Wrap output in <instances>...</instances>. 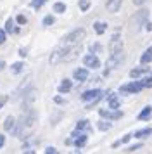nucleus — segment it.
<instances>
[{
	"mask_svg": "<svg viewBox=\"0 0 152 154\" xmlns=\"http://www.w3.org/2000/svg\"><path fill=\"white\" fill-rule=\"evenodd\" d=\"M14 123H16V119H14V116H7L5 121H4V130L5 132H9V130H12Z\"/></svg>",
	"mask_w": 152,
	"mask_h": 154,
	"instance_id": "obj_18",
	"label": "nucleus"
},
{
	"mask_svg": "<svg viewBox=\"0 0 152 154\" xmlns=\"http://www.w3.org/2000/svg\"><path fill=\"white\" fill-rule=\"evenodd\" d=\"M97 128L102 130V132H105V130H109L111 128V123L109 121H99V123H97Z\"/></svg>",
	"mask_w": 152,
	"mask_h": 154,
	"instance_id": "obj_26",
	"label": "nucleus"
},
{
	"mask_svg": "<svg viewBox=\"0 0 152 154\" xmlns=\"http://www.w3.org/2000/svg\"><path fill=\"white\" fill-rule=\"evenodd\" d=\"M83 64H85L87 68H92V69L100 68V61H99V57H97L95 54H87V56L83 57Z\"/></svg>",
	"mask_w": 152,
	"mask_h": 154,
	"instance_id": "obj_7",
	"label": "nucleus"
},
{
	"mask_svg": "<svg viewBox=\"0 0 152 154\" xmlns=\"http://www.w3.org/2000/svg\"><path fill=\"white\" fill-rule=\"evenodd\" d=\"M131 2H133L135 5H144V4L147 2V0H131Z\"/></svg>",
	"mask_w": 152,
	"mask_h": 154,
	"instance_id": "obj_36",
	"label": "nucleus"
},
{
	"mask_svg": "<svg viewBox=\"0 0 152 154\" xmlns=\"http://www.w3.org/2000/svg\"><path fill=\"white\" fill-rule=\"evenodd\" d=\"M4 68H5V63H4V61H0V71H4Z\"/></svg>",
	"mask_w": 152,
	"mask_h": 154,
	"instance_id": "obj_40",
	"label": "nucleus"
},
{
	"mask_svg": "<svg viewBox=\"0 0 152 154\" xmlns=\"http://www.w3.org/2000/svg\"><path fill=\"white\" fill-rule=\"evenodd\" d=\"M7 31V33H14V19L12 17H9L5 21V28H4Z\"/></svg>",
	"mask_w": 152,
	"mask_h": 154,
	"instance_id": "obj_23",
	"label": "nucleus"
},
{
	"mask_svg": "<svg viewBox=\"0 0 152 154\" xmlns=\"http://www.w3.org/2000/svg\"><path fill=\"white\" fill-rule=\"evenodd\" d=\"M5 144V135H0V147H4Z\"/></svg>",
	"mask_w": 152,
	"mask_h": 154,
	"instance_id": "obj_38",
	"label": "nucleus"
},
{
	"mask_svg": "<svg viewBox=\"0 0 152 154\" xmlns=\"http://www.w3.org/2000/svg\"><path fill=\"white\" fill-rule=\"evenodd\" d=\"M147 17H149V11H147V9L138 11L137 14L131 17V29H133V31H138V29L147 23Z\"/></svg>",
	"mask_w": 152,
	"mask_h": 154,
	"instance_id": "obj_2",
	"label": "nucleus"
},
{
	"mask_svg": "<svg viewBox=\"0 0 152 154\" xmlns=\"http://www.w3.org/2000/svg\"><path fill=\"white\" fill-rule=\"evenodd\" d=\"M145 29H147V31H152V23H145Z\"/></svg>",
	"mask_w": 152,
	"mask_h": 154,
	"instance_id": "obj_37",
	"label": "nucleus"
},
{
	"mask_svg": "<svg viewBox=\"0 0 152 154\" xmlns=\"http://www.w3.org/2000/svg\"><path fill=\"white\" fill-rule=\"evenodd\" d=\"M93 29H95L97 35H102V33H105V29H107V23H104V21L93 23Z\"/></svg>",
	"mask_w": 152,
	"mask_h": 154,
	"instance_id": "obj_15",
	"label": "nucleus"
},
{
	"mask_svg": "<svg viewBox=\"0 0 152 154\" xmlns=\"http://www.w3.org/2000/svg\"><path fill=\"white\" fill-rule=\"evenodd\" d=\"M7 99H9V97H7V95H4V97H0V109L4 107V104H5V102H7Z\"/></svg>",
	"mask_w": 152,
	"mask_h": 154,
	"instance_id": "obj_35",
	"label": "nucleus"
},
{
	"mask_svg": "<svg viewBox=\"0 0 152 154\" xmlns=\"http://www.w3.org/2000/svg\"><path fill=\"white\" fill-rule=\"evenodd\" d=\"M130 139H131V133H128V135H124L123 139H119L117 142H114L112 147H117V146H121V144H126V142H130Z\"/></svg>",
	"mask_w": 152,
	"mask_h": 154,
	"instance_id": "obj_25",
	"label": "nucleus"
},
{
	"mask_svg": "<svg viewBox=\"0 0 152 154\" xmlns=\"http://www.w3.org/2000/svg\"><path fill=\"white\" fill-rule=\"evenodd\" d=\"M7 40V31L5 29H0V45Z\"/></svg>",
	"mask_w": 152,
	"mask_h": 154,
	"instance_id": "obj_32",
	"label": "nucleus"
},
{
	"mask_svg": "<svg viewBox=\"0 0 152 154\" xmlns=\"http://www.w3.org/2000/svg\"><path fill=\"white\" fill-rule=\"evenodd\" d=\"M99 114H100L102 118H105V119H111V121L123 118V111H119V109H111V111L109 109H100Z\"/></svg>",
	"mask_w": 152,
	"mask_h": 154,
	"instance_id": "obj_6",
	"label": "nucleus"
},
{
	"mask_svg": "<svg viewBox=\"0 0 152 154\" xmlns=\"http://www.w3.org/2000/svg\"><path fill=\"white\" fill-rule=\"evenodd\" d=\"M76 130H80V132H83V130H90V123L87 121V119H80V121L76 123Z\"/></svg>",
	"mask_w": 152,
	"mask_h": 154,
	"instance_id": "obj_19",
	"label": "nucleus"
},
{
	"mask_svg": "<svg viewBox=\"0 0 152 154\" xmlns=\"http://www.w3.org/2000/svg\"><path fill=\"white\" fill-rule=\"evenodd\" d=\"M11 69H12V73H21V71L24 69V63H14L12 66H11Z\"/></svg>",
	"mask_w": 152,
	"mask_h": 154,
	"instance_id": "obj_21",
	"label": "nucleus"
},
{
	"mask_svg": "<svg viewBox=\"0 0 152 154\" xmlns=\"http://www.w3.org/2000/svg\"><path fill=\"white\" fill-rule=\"evenodd\" d=\"M54 12H57V14L66 12V4H64V2H55L54 4Z\"/></svg>",
	"mask_w": 152,
	"mask_h": 154,
	"instance_id": "obj_20",
	"label": "nucleus"
},
{
	"mask_svg": "<svg viewBox=\"0 0 152 154\" xmlns=\"http://www.w3.org/2000/svg\"><path fill=\"white\" fill-rule=\"evenodd\" d=\"M19 54H21V57H26L28 52H26V49H21V50H19Z\"/></svg>",
	"mask_w": 152,
	"mask_h": 154,
	"instance_id": "obj_39",
	"label": "nucleus"
},
{
	"mask_svg": "<svg viewBox=\"0 0 152 154\" xmlns=\"http://www.w3.org/2000/svg\"><path fill=\"white\" fill-rule=\"evenodd\" d=\"M85 36H87V31H85L83 28H78V29H74V31H71V33H68V35L64 36L62 45H64V47H73V45H78Z\"/></svg>",
	"mask_w": 152,
	"mask_h": 154,
	"instance_id": "obj_1",
	"label": "nucleus"
},
{
	"mask_svg": "<svg viewBox=\"0 0 152 154\" xmlns=\"http://www.w3.org/2000/svg\"><path fill=\"white\" fill-rule=\"evenodd\" d=\"M73 78L76 82H87L88 80V69L87 68H78L73 71Z\"/></svg>",
	"mask_w": 152,
	"mask_h": 154,
	"instance_id": "obj_8",
	"label": "nucleus"
},
{
	"mask_svg": "<svg viewBox=\"0 0 152 154\" xmlns=\"http://www.w3.org/2000/svg\"><path fill=\"white\" fill-rule=\"evenodd\" d=\"M45 2H47V0H31V7L33 9H40Z\"/></svg>",
	"mask_w": 152,
	"mask_h": 154,
	"instance_id": "obj_28",
	"label": "nucleus"
},
{
	"mask_svg": "<svg viewBox=\"0 0 152 154\" xmlns=\"http://www.w3.org/2000/svg\"><path fill=\"white\" fill-rule=\"evenodd\" d=\"M145 73H149V68H147V66H144V68H135V69L130 71V76L137 80V78H140L142 75H145Z\"/></svg>",
	"mask_w": 152,
	"mask_h": 154,
	"instance_id": "obj_13",
	"label": "nucleus"
},
{
	"mask_svg": "<svg viewBox=\"0 0 152 154\" xmlns=\"http://www.w3.org/2000/svg\"><path fill=\"white\" fill-rule=\"evenodd\" d=\"M140 63H142V64L152 63V47H149V49H147L144 54H142V57H140Z\"/></svg>",
	"mask_w": 152,
	"mask_h": 154,
	"instance_id": "obj_16",
	"label": "nucleus"
},
{
	"mask_svg": "<svg viewBox=\"0 0 152 154\" xmlns=\"http://www.w3.org/2000/svg\"><path fill=\"white\" fill-rule=\"evenodd\" d=\"M140 83H142V87L144 88H152V76H145L140 80Z\"/></svg>",
	"mask_w": 152,
	"mask_h": 154,
	"instance_id": "obj_22",
	"label": "nucleus"
},
{
	"mask_svg": "<svg viewBox=\"0 0 152 154\" xmlns=\"http://www.w3.org/2000/svg\"><path fill=\"white\" fill-rule=\"evenodd\" d=\"M45 152H47V154H55V152H57V149H55V147H47V149H45Z\"/></svg>",
	"mask_w": 152,
	"mask_h": 154,
	"instance_id": "obj_34",
	"label": "nucleus"
},
{
	"mask_svg": "<svg viewBox=\"0 0 152 154\" xmlns=\"http://www.w3.org/2000/svg\"><path fill=\"white\" fill-rule=\"evenodd\" d=\"M78 5H80V11H81V12H87V11L90 9V2L88 0H80Z\"/></svg>",
	"mask_w": 152,
	"mask_h": 154,
	"instance_id": "obj_24",
	"label": "nucleus"
},
{
	"mask_svg": "<svg viewBox=\"0 0 152 154\" xmlns=\"http://www.w3.org/2000/svg\"><path fill=\"white\" fill-rule=\"evenodd\" d=\"M14 23H17V24H26V17H24L23 14H17V17H16Z\"/></svg>",
	"mask_w": 152,
	"mask_h": 154,
	"instance_id": "obj_31",
	"label": "nucleus"
},
{
	"mask_svg": "<svg viewBox=\"0 0 152 154\" xmlns=\"http://www.w3.org/2000/svg\"><path fill=\"white\" fill-rule=\"evenodd\" d=\"M124 0H107V11L109 12H117L121 5H123Z\"/></svg>",
	"mask_w": 152,
	"mask_h": 154,
	"instance_id": "obj_10",
	"label": "nucleus"
},
{
	"mask_svg": "<svg viewBox=\"0 0 152 154\" xmlns=\"http://www.w3.org/2000/svg\"><path fill=\"white\" fill-rule=\"evenodd\" d=\"M149 135H152V128H142V130L135 132L131 137H135V139H145V137H149Z\"/></svg>",
	"mask_w": 152,
	"mask_h": 154,
	"instance_id": "obj_14",
	"label": "nucleus"
},
{
	"mask_svg": "<svg viewBox=\"0 0 152 154\" xmlns=\"http://www.w3.org/2000/svg\"><path fill=\"white\" fill-rule=\"evenodd\" d=\"M54 102H55V104H66V99L61 97V95H55V97H54Z\"/></svg>",
	"mask_w": 152,
	"mask_h": 154,
	"instance_id": "obj_33",
	"label": "nucleus"
},
{
	"mask_svg": "<svg viewBox=\"0 0 152 154\" xmlns=\"http://www.w3.org/2000/svg\"><path fill=\"white\" fill-rule=\"evenodd\" d=\"M150 76H152V71H150Z\"/></svg>",
	"mask_w": 152,
	"mask_h": 154,
	"instance_id": "obj_41",
	"label": "nucleus"
},
{
	"mask_svg": "<svg viewBox=\"0 0 152 154\" xmlns=\"http://www.w3.org/2000/svg\"><path fill=\"white\" fill-rule=\"evenodd\" d=\"M152 114V107L150 106H147V107H144L142 111H140V114H138V119H149Z\"/></svg>",
	"mask_w": 152,
	"mask_h": 154,
	"instance_id": "obj_17",
	"label": "nucleus"
},
{
	"mask_svg": "<svg viewBox=\"0 0 152 154\" xmlns=\"http://www.w3.org/2000/svg\"><path fill=\"white\" fill-rule=\"evenodd\" d=\"M107 104H109L111 109H119L121 100H119V97H117V94H111L109 97H107Z\"/></svg>",
	"mask_w": 152,
	"mask_h": 154,
	"instance_id": "obj_11",
	"label": "nucleus"
},
{
	"mask_svg": "<svg viewBox=\"0 0 152 154\" xmlns=\"http://www.w3.org/2000/svg\"><path fill=\"white\" fill-rule=\"evenodd\" d=\"M100 50H102V45H100V43H93V45H90V52H92V54L100 52Z\"/></svg>",
	"mask_w": 152,
	"mask_h": 154,
	"instance_id": "obj_29",
	"label": "nucleus"
},
{
	"mask_svg": "<svg viewBox=\"0 0 152 154\" xmlns=\"http://www.w3.org/2000/svg\"><path fill=\"white\" fill-rule=\"evenodd\" d=\"M138 149H142V142H140V144H135V146H130L126 151H128V152H135V151H138Z\"/></svg>",
	"mask_w": 152,
	"mask_h": 154,
	"instance_id": "obj_30",
	"label": "nucleus"
},
{
	"mask_svg": "<svg viewBox=\"0 0 152 154\" xmlns=\"http://www.w3.org/2000/svg\"><path fill=\"white\" fill-rule=\"evenodd\" d=\"M100 99H102V90H99V88H92V90H87L81 94V100L88 102L90 107L93 104H97Z\"/></svg>",
	"mask_w": 152,
	"mask_h": 154,
	"instance_id": "obj_3",
	"label": "nucleus"
},
{
	"mask_svg": "<svg viewBox=\"0 0 152 154\" xmlns=\"http://www.w3.org/2000/svg\"><path fill=\"white\" fill-rule=\"evenodd\" d=\"M71 88H73V82H71V80H62L57 90H59V94H68Z\"/></svg>",
	"mask_w": 152,
	"mask_h": 154,
	"instance_id": "obj_12",
	"label": "nucleus"
},
{
	"mask_svg": "<svg viewBox=\"0 0 152 154\" xmlns=\"http://www.w3.org/2000/svg\"><path fill=\"white\" fill-rule=\"evenodd\" d=\"M43 24H45V26H52V24H54L55 23V19H54V16H45V17H43Z\"/></svg>",
	"mask_w": 152,
	"mask_h": 154,
	"instance_id": "obj_27",
	"label": "nucleus"
},
{
	"mask_svg": "<svg viewBox=\"0 0 152 154\" xmlns=\"http://www.w3.org/2000/svg\"><path fill=\"white\" fill-rule=\"evenodd\" d=\"M87 142H88V137H87V133H80L78 137H74L73 139V144H74V147H78V149H81L83 146H87Z\"/></svg>",
	"mask_w": 152,
	"mask_h": 154,
	"instance_id": "obj_9",
	"label": "nucleus"
},
{
	"mask_svg": "<svg viewBox=\"0 0 152 154\" xmlns=\"http://www.w3.org/2000/svg\"><path fill=\"white\" fill-rule=\"evenodd\" d=\"M142 88H144V87H142V83H140V82H137V80H133V82H130V83L121 85L119 92H121V94H138Z\"/></svg>",
	"mask_w": 152,
	"mask_h": 154,
	"instance_id": "obj_4",
	"label": "nucleus"
},
{
	"mask_svg": "<svg viewBox=\"0 0 152 154\" xmlns=\"http://www.w3.org/2000/svg\"><path fill=\"white\" fill-rule=\"evenodd\" d=\"M109 52L111 54H117V52H123V40L119 35H112L109 42Z\"/></svg>",
	"mask_w": 152,
	"mask_h": 154,
	"instance_id": "obj_5",
	"label": "nucleus"
}]
</instances>
